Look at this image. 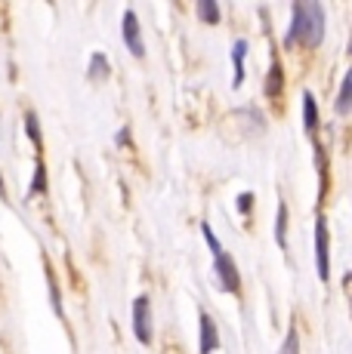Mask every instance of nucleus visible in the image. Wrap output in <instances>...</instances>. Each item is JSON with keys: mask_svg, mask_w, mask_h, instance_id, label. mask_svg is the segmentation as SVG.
<instances>
[{"mask_svg": "<svg viewBox=\"0 0 352 354\" xmlns=\"http://www.w3.org/2000/svg\"><path fill=\"white\" fill-rule=\"evenodd\" d=\"M303 124H306V129L315 136V129H318V105H315L313 93H303Z\"/></svg>", "mask_w": 352, "mask_h": 354, "instance_id": "nucleus-8", "label": "nucleus"}, {"mask_svg": "<svg viewBox=\"0 0 352 354\" xmlns=\"http://www.w3.org/2000/svg\"><path fill=\"white\" fill-rule=\"evenodd\" d=\"M245 56H247V40H235L232 46V62H235V86L245 80Z\"/></svg>", "mask_w": 352, "mask_h": 354, "instance_id": "nucleus-9", "label": "nucleus"}, {"mask_svg": "<svg viewBox=\"0 0 352 354\" xmlns=\"http://www.w3.org/2000/svg\"><path fill=\"white\" fill-rule=\"evenodd\" d=\"M46 192V169L44 163L37 160V169H35V185H31V194H44Z\"/></svg>", "mask_w": 352, "mask_h": 354, "instance_id": "nucleus-17", "label": "nucleus"}, {"mask_svg": "<svg viewBox=\"0 0 352 354\" xmlns=\"http://www.w3.org/2000/svg\"><path fill=\"white\" fill-rule=\"evenodd\" d=\"M201 345H198V351L201 354H213L216 351V345H220V333H216V324H213V317L211 315H204V311H201Z\"/></svg>", "mask_w": 352, "mask_h": 354, "instance_id": "nucleus-6", "label": "nucleus"}, {"mask_svg": "<svg viewBox=\"0 0 352 354\" xmlns=\"http://www.w3.org/2000/svg\"><path fill=\"white\" fill-rule=\"evenodd\" d=\"M198 16L204 19V22L216 25V22H220V6H216L213 0H201V3H198Z\"/></svg>", "mask_w": 352, "mask_h": 354, "instance_id": "nucleus-13", "label": "nucleus"}, {"mask_svg": "<svg viewBox=\"0 0 352 354\" xmlns=\"http://www.w3.org/2000/svg\"><path fill=\"white\" fill-rule=\"evenodd\" d=\"M279 354H300V333H297V326H290L288 336H284V345Z\"/></svg>", "mask_w": 352, "mask_h": 354, "instance_id": "nucleus-14", "label": "nucleus"}, {"mask_svg": "<svg viewBox=\"0 0 352 354\" xmlns=\"http://www.w3.org/2000/svg\"><path fill=\"white\" fill-rule=\"evenodd\" d=\"M275 241L281 250H288V203H279V213H275Z\"/></svg>", "mask_w": 352, "mask_h": 354, "instance_id": "nucleus-10", "label": "nucleus"}, {"mask_svg": "<svg viewBox=\"0 0 352 354\" xmlns=\"http://www.w3.org/2000/svg\"><path fill=\"white\" fill-rule=\"evenodd\" d=\"M0 192H3V179H0Z\"/></svg>", "mask_w": 352, "mask_h": 354, "instance_id": "nucleus-19", "label": "nucleus"}, {"mask_svg": "<svg viewBox=\"0 0 352 354\" xmlns=\"http://www.w3.org/2000/svg\"><path fill=\"white\" fill-rule=\"evenodd\" d=\"M324 37V10L318 3H297L294 22H290L288 44H306L318 46Z\"/></svg>", "mask_w": 352, "mask_h": 354, "instance_id": "nucleus-1", "label": "nucleus"}, {"mask_svg": "<svg viewBox=\"0 0 352 354\" xmlns=\"http://www.w3.org/2000/svg\"><path fill=\"white\" fill-rule=\"evenodd\" d=\"M90 77H96V80L108 77V59L103 56V53H93V59H90Z\"/></svg>", "mask_w": 352, "mask_h": 354, "instance_id": "nucleus-11", "label": "nucleus"}, {"mask_svg": "<svg viewBox=\"0 0 352 354\" xmlns=\"http://www.w3.org/2000/svg\"><path fill=\"white\" fill-rule=\"evenodd\" d=\"M216 274H220V283L229 292H241V277H238V268H235L232 256H226V253L216 256Z\"/></svg>", "mask_w": 352, "mask_h": 354, "instance_id": "nucleus-5", "label": "nucleus"}, {"mask_svg": "<svg viewBox=\"0 0 352 354\" xmlns=\"http://www.w3.org/2000/svg\"><path fill=\"white\" fill-rule=\"evenodd\" d=\"M133 333H137V339L142 345L152 342V315H148V299L139 296L137 302H133Z\"/></svg>", "mask_w": 352, "mask_h": 354, "instance_id": "nucleus-3", "label": "nucleus"}, {"mask_svg": "<svg viewBox=\"0 0 352 354\" xmlns=\"http://www.w3.org/2000/svg\"><path fill=\"white\" fill-rule=\"evenodd\" d=\"M201 234H204V241H207V247H211V253H213V256H220V253H222V247H220V241H216L213 228L207 225V222H201Z\"/></svg>", "mask_w": 352, "mask_h": 354, "instance_id": "nucleus-16", "label": "nucleus"}, {"mask_svg": "<svg viewBox=\"0 0 352 354\" xmlns=\"http://www.w3.org/2000/svg\"><path fill=\"white\" fill-rule=\"evenodd\" d=\"M281 86H284V68H281L279 59H275L272 68H269V77H266V96L275 99L281 93Z\"/></svg>", "mask_w": 352, "mask_h": 354, "instance_id": "nucleus-7", "label": "nucleus"}, {"mask_svg": "<svg viewBox=\"0 0 352 354\" xmlns=\"http://www.w3.org/2000/svg\"><path fill=\"white\" fill-rule=\"evenodd\" d=\"M315 265H318V277L328 281L331 277V234H328V219L315 222Z\"/></svg>", "mask_w": 352, "mask_h": 354, "instance_id": "nucleus-2", "label": "nucleus"}, {"mask_svg": "<svg viewBox=\"0 0 352 354\" xmlns=\"http://www.w3.org/2000/svg\"><path fill=\"white\" fill-rule=\"evenodd\" d=\"M250 203H254V194L250 192L238 194V213H250Z\"/></svg>", "mask_w": 352, "mask_h": 354, "instance_id": "nucleus-18", "label": "nucleus"}, {"mask_svg": "<svg viewBox=\"0 0 352 354\" xmlns=\"http://www.w3.org/2000/svg\"><path fill=\"white\" fill-rule=\"evenodd\" d=\"M349 90H352V74H346L340 84V96H337V114H346L349 111Z\"/></svg>", "mask_w": 352, "mask_h": 354, "instance_id": "nucleus-12", "label": "nucleus"}, {"mask_svg": "<svg viewBox=\"0 0 352 354\" xmlns=\"http://www.w3.org/2000/svg\"><path fill=\"white\" fill-rule=\"evenodd\" d=\"M124 44L137 59L146 56V44H142V34H139V19L133 10L124 12Z\"/></svg>", "mask_w": 352, "mask_h": 354, "instance_id": "nucleus-4", "label": "nucleus"}, {"mask_svg": "<svg viewBox=\"0 0 352 354\" xmlns=\"http://www.w3.org/2000/svg\"><path fill=\"white\" fill-rule=\"evenodd\" d=\"M25 129H28V136H31V142H35V148L44 145V139H40V127H37V114H35V111L25 114Z\"/></svg>", "mask_w": 352, "mask_h": 354, "instance_id": "nucleus-15", "label": "nucleus"}]
</instances>
